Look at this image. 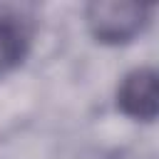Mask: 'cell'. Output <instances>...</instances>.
<instances>
[{"instance_id": "obj_1", "label": "cell", "mask_w": 159, "mask_h": 159, "mask_svg": "<svg viewBox=\"0 0 159 159\" xmlns=\"http://www.w3.org/2000/svg\"><path fill=\"white\" fill-rule=\"evenodd\" d=\"M87 25L89 32L107 45H122L134 40L147 20H149V5L134 2V0H97L87 5Z\"/></svg>"}, {"instance_id": "obj_2", "label": "cell", "mask_w": 159, "mask_h": 159, "mask_svg": "<svg viewBox=\"0 0 159 159\" xmlns=\"http://www.w3.org/2000/svg\"><path fill=\"white\" fill-rule=\"evenodd\" d=\"M117 107L142 122H152L159 112V77L152 67H137L124 75L117 89Z\"/></svg>"}, {"instance_id": "obj_3", "label": "cell", "mask_w": 159, "mask_h": 159, "mask_svg": "<svg viewBox=\"0 0 159 159\" xmlns=\"http://www.w3.org/2000/svg\"><path fill=\"white\" fill-rule=\"evenodd\" d=\"M27 50V35L15 20H0V77L17 67Z\"/></svg>"}]
</instances>
